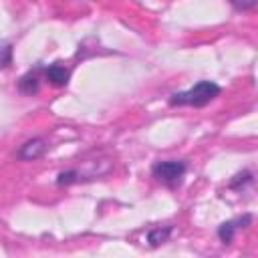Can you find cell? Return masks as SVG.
<instances>
[{
  "instance_id": "52a82bcc",
  "label": "cell",
  "mask_w": 258,
  "mask_h": 258,
  "mask_svg": "<svg viewBox=\"0 0 258 258\" xmlns=\"http://www.w3.org/2000/svg\"><path fill=\"white\" fill-rule=\"evenodd\" d=\"M169 234H171V226L153 228V230H149V234H147V242H149L151 246H159V244H163V242L169 238Z\"/></svg>"
},
{
  "instance_id": "277c9868",
  "label": "cell",
  "mask_w": 258,
  "mask_h": 258,
  "mask_svg": "<svg viewBox=\"0 0 258 258\" xmlns=\"http://www.w3.org/2000/svg\"><path fill=\"white\" fill-rule=\"evenodd\" d=\"M250 222H252V216H250V214H244L242 218H236V220H228V222H224V224L218 228V238H220L224 244H230V242L234 240V234H236L240 228H246Z\"/></svg>"
},
{
  "instance_id": "5b68a950",
  "label": "cell",
  "mask_w": 258,
  "mask_h": 258,
  "mask_svg": "<svg viewBox=\"0 0 258 258\" xmlns=\"http://www.w3.org/2000/svg\"><path fill=\"white\" fill-rule=\"evenodd\" d=\"M44 79L54 87H64L71 79V71L62 62H52L44 69Z\"/></svg>"
},
{
  "instance_id": "7a4b0ae2",
  "label": "cell",
  "mask_w": 258,
  "mask_h": 258,
  "mask_svg": "<svg viewBox=\"0 0 258 258\" xmlns=\"http://www.w3.org/2000/svg\"><path fill=\"white\" fill-rule=\"evenodd\" d=\"M187 171V163L185 161H177V159H167V161H155L151 167V175L165 183L167 187H177L183 181V175Z\"/></svg>"
},
{
  "instance_id": "8992f818",
  "label": "cell",
  "mask_w": 258,
  "mask_h": 258,
  "mask_svg": "<svg viewBox=\"0 0 258 258\" xmlns=\"http://www.w3.org/2000/svg\"><path fill=\"white\" fill-rule=\"evenodd\" d=\"M40 71H42V67L38 64V67L30 69L26 75L20 77V81H18V89H20V93H24V95H36V93H38V89H40L38 73H40Z\"/></svg>"
},
{
  "instance_id": "6da1fadb",
  "label": "cell",
  "mask_w": 258,
  "mask_h": 258,
  "mask_svg": "<svg viewBox=\"0 0 258 258\" xmlns=\"http://www.w3.org/2000/svg\"><path fill=\"white\" fill-rule=\"evenodd\" d=\"M222 93V87L214 81H200L196 83L191 89L187 91H179V93H173L169 97V105L171 107H204L208 105L210 101H214L216 97H220Z\"/></svg>"
},
{
  "instance_id": "3957f363",
  "label": "cell",
  "mask_w": 258,
  "mask_h": 258,
  "mask_svg": "<svg viewBox=\"0 0 258 258\" xmlns=\"http://www.w3.org/2000/svg\"><path fill=\"white\" fill-rule=\"evenodd\" d=\"M44 151H46V141L40 139V137H34V139H28L26 143L20 145V149L16 151V157H18L20 161H34V159H38Z\"/></svg>"
},
{
  "instance_id": "ba28073f",
  "label": "cell",
  "mask_w": 258,
  "mask_h": 258,
  "mask_svg": "<svg viewBox=\"0 0 258 258\" xmlns=\"http://www.w3.org/2000/svg\"><path fill=\"white\" fill-rule=\"evenodd\" d=\"M250 181H252V173H250V171H240V173H236V175L232 177L230 187H232V189H240L242 185H246V183H250Z\"/></svg>"
},
{
  "instance_id": "8fae6325",
  "label": "cell",
  "mask_w": 258,
  "mask_h": 258,
  "mask_svg": "<svg viewBox=\"0 0 258 258\" xmlns=\"http://www.w3.org/2000/svg\"><path fill=\"white\" fill-rule=\"evenodd\" d=\"M10 62V46L0 48V64H8Z\"/></svg>"
},
{
  "instance_id": "30bf717a",
  "label": "cell",
  "mask_w": 258,
  "mask_h": 258,
  "mask_svg": "<svg viewBox=\"0 0 258 258\" xmlns=\"http://www.w3.org/2000/svg\"><path fill=\"white\" fill-rule=\"evenodd\" d=\"M230 4L240 10V12H246V10H252L256 6V0H230Z\"/></svg>"
},
{
  "instance_id": "9c48e42d",
  "label": "cell",
  "mask_w": 258,
  "mask_h": 258,
  "mask_svg": "<svg viewBox=\"0 0 258 258\" xmlns=\"http://www.w3.org/2000/svg\"><path fill=\"white\" fill-rule=\"evenodd\" d=\"M77 175H79V171H77V169H69V171H62V173H58V177H56V183H58V185H69V183L77 181Z\"/></svg>"
}]
</instances>
